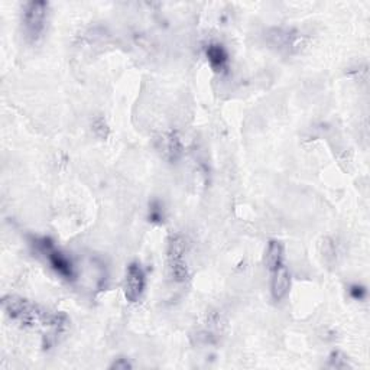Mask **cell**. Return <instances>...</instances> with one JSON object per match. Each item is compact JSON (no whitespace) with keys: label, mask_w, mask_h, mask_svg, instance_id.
<instances>
[{"label":"cell","mask_w":370,"mask_h":370,"mask_svg":"<svg viewBox=\"0 0 370 370\" xmlns=\"http://www.w3.org/2000/svg\"><path fill=\"white\" fill-rule=\"evenodd\" d=\"M270 294L273 301H282L288 293L289 288H291V273H289L286 265H281L277 269H273L270 272Z\"/></svg>","instance_id":"cell-9"},{"label":"cell","mask_w":370,"mask_h":370,"mask_svg":"<svg viewBox=\"0 0 370 370\" xmlns=\"http://www.w3.org/2000/svg\"><path fill=\"white\" fill-rule=\"evenodd\" d=\"M265 263L269 272L285 263V248L279 240H270L265 253Z\"/></svg>","instance_id":"cell-11"},{"label":"cell","mask_w":370,"mask_h":370,"mask_svg":"<svg viewBox=\"0 0 370 370\" xmlns=\"http://www.w3.org/2000/svg\"><path fill=\"white\" fill-rule=\"evenodd\" d=\"M2 305L6 315L13 321H18L24 327L42 326L58 335L66 331L70 326V320L64 313L48 311L41 305L19 295L3 297Z\"/></svg>","instance_id":"cell-1"},{"label":"cell","mask_w":370,"mask_h":370,"mask_svg":"<svg viewBox=\"0 0 370 370\" xmlns=\"http://www.w3.org/2000/svg\"><path fill=\"white\" fill-rule=\"evenodd\" d=\"M133 367H135L133 363L131 362V359H127V358H118L109 366L110 370H129V369H133Z\"/></svg>","instance_id":"cell-17"},{"label":"cell","mask_w":370,"mask_h":370,"mask_svg":"<svg viewBox=\"0 0 370 370\" xmlns=\"http://www.w3.org/2000/svg\"><path fill=\"white\" fill-rule=\"evenodd\" d=\"M323 253L327 261H331L333 263L337 262V257H339V246L335 245L334 239L326 237L323 240Z\"/></svg>","instance_id":"cell-13"},{"label":"cell","mask_w":370,"mask_h":370,"mask_svg":"<svg viewBox=\"0 0 370 370\" xmlns=\"http://www.w3.org/2000/svg\"><path fill=\"white\" fill-rule=\"evenodd\" d=\"M156 149L164 159L174 164L183 155V142L176 131H167L160 133L156 139Z\"/></svg>","instance_id":"cell-8"},{"label":"cell","mask_w":370,"mask_h":370,"mask_svg":"<svg viewBox=\"0 0 370 370\" xmlns=\"http://www.w3.org/2000/svg\"><path fill=\"white\" fill-rule=\"evenodd\" d=\"M168 273L174 282L184 284L189 278V268L187 261V240L180 233H172L167 246Z\"/></svg>","instance_id":"cell-2"},{"label":"cell","mask_w":370,"mask_h":370,"mask_svg":"<svg viewBox=\"0 0 370 370\" xmlns=\"http://www.w3.org/2000/svg\"><path fill=\"white\" fill-rule=\"evenodd\" d=\"M91 129H93V133L98 136L99 139H102V140L107 139L110 129H109L107 122L103 118H95L93 124H91Z\"/></svg>","instance_id":"cell-14"},{"label":"cell","mask_w":370,"mask_h":370,"mask_svg":"<svg viewBox=\"0 0 370 370\" xmlns=\"http://www.w3.org/2000/svg\"><path fill=\"white\" fill-rule=\"evenodd\" d=\"M266 39L272 48H275L277 51L284 53V54L299 53L305 45V41H307L298 30L288 29V28L270 29L268 32Z\"/></svg>","instance_id":"cell-5"},{"label":"cell","mask_w":370,"mask_h":370,"mask_svg":"<svg viewBox=\"0 0 370 370\" xmlns=\"http://www.w3.org/2000/svg\"><path fill=\"white\" fill-rule=\"evenodd\" d=\"M149 220L154 223L164 221V210L159 203H152L149 207Z\"/></svg>","instance_id":"cell-16"},{"label":"cell","mask_w":370,"mask_h":370,"mask_svg":"<svg viewBox=\"0 0 370 370\" xmlns=\"http://www.w3.org/2000/svg\"><path fill=\"white\" fill-rule=\"evenodd\" d=\"M226 320L220 311L207 313L197 329V342L203 344H213L224 331Z\"/></svg>","instance_id":"cell-6"},{"label":"cell","mask_w":370,"mask_h":370,"mask_svg":"<svg viewBox=\"0 0 370 370\" xmlns=\"http://www.w3.org/2000/svg\"><path fill=\"white\" fill-rule=\"evenodd\" d=\"M327 367L329 369H337V370H344V369H351L353 366H351L349 358L344 355L343 351L334 350V351H331V355L329 356Z\"/></svg>","instance_id":"cell-12"},{"label":"cell","mask_w":370,"mask_h":370,"mask_svg":"<svg viewBox=\"0 0 370 370\" xmlns=\"http://www.w3.org/2000/svg\"><path fill=\"white\" fill-rule=\"evenodd\" d=\"M34 243H35L37 249L45 256V259L48 261V263L51 265V268L58 273L59 277H62L64 279H67V281L75 279L77 272H75V266H74L73 261L66 253L55 248L51 239L39 237V239L34 240Z\"/></svg>","instance_id":"cell-4"},{"label":"cell","mask_w":370,"mask_h":370,"mask_svg":"<svg viewBox=\"0 0 370 370\" xmlns=\"http://www.w3.org/2000/svg\"><path fill=\"white\" fill-rule=\"evenodd\" d=\"M349 294L353 299H356V301H363L366 299L367 297V289L363 286V285H359V284H355V285H351L349 288Z\"/></svg>","instance_id":"cell-15"},{"label":"cell","mask_w":370,"mask_h":370,"mask_svg":"<svg viewBox=\"0 0 370 370\" xmlns=\"http://www.w3.org/2000/svg\"><path fill=\"white\" fill-rule=\"evenodd\" d=\"M204 53H205V58L208 64H210V67L216 73H226L229 70V64H230L229 53L221 44L210 42L208 45H205Z\"/></svg>","instance_id":"cell-10"},{"label":"cell","mask_w":370,"mask_h":370,"mask_svg":"<svg viewBox=\"0 0 370 370\" xmlns=\"http://www.w3.org/2000/svg\"><path fill=\"white\" fill-rule=\"evenodd\" d=\"M50 3L44 0H32L22 8V28L24 34L29 42H38L46 28Z\"/></svg>","instance_id":"cell-3"},{"label":"cell","mask_w":370,"mask_h":370,"mask_svg":"<svg viewBox=\"0 0 370 370\" xmlns=\"http://www.w3.org/2000/svg\"><path fill=\"white\" fill-rule=\"evenodd\" d=\"M147 288V275L138 262H132L126 269L124 278V297L129 302H138Z\"/></svg>","instance_id":"cell-7"}]
</instances>
